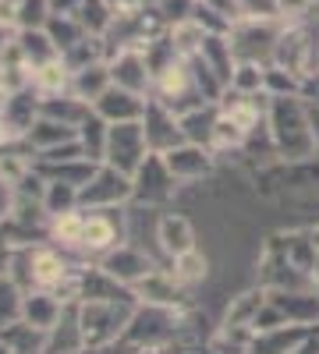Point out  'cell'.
Returning a JSON list of instances; mask_svg holds the SVG:
<instances>
[{"mask_svg":"<svg viewBox=\"0 0 319 354\" xmlns=\"http://www.w3.org/2000/svg\"><path fill=\"white\" fill-rule=\"evenodd\" d=\"M266 124H270V135H273V145H277V156L284 163H298V160H316L319 156L309 103L302 96H270Z\"/></svg>","mask_w":319,"mask_h":354,"instance_id":"6da1fadb","label":"cell"},{"mask_svg":"<svg viewBox=\"0 0 319 354\" xmlns=\"http://www.w3.org/2000/svg\"><path fill=\"white\" fill-rule=\"evenodd\" d=\"M138 308V298H113V301H78V326L85 351H103L121 340L128 322Z\"/></svg>","mask_w":319,"mask_h":354,"instance_id":"7a4b0ae2","label":"cell"},{"mask_svg":"<svg viewBox=\"0 0 319 354\" xmlns=\"http://www.w3.org/2000/svg\"><path fill=\"white\" fill-rule=\"evenodd\" d=\"M178 322H181V308H163V305L138 301L121 344H128L131 351H138V347H170L174 337H178Z\"/></svg>","mask_w":319,"mask_h":354,"instance_id":"3957f363","label":"cell"},{"mask_svg":"<svg viewBox=\"0 0 319 354\" xmlns=\"http://www.w3.org/2000/svg\"><path fill=\"white\" fill-rule=\"evenodd\" d=\"M284 21V18H280ZM280 21H270V18H238L230 25V50H235L238 61H252V64H270L273 57V46H277V36H280Z\"/></svg>","mask_w":319,"mask_h":354,"instance_id":"277c9868","label":"cell"},{"mask_svg":"<svg viewBox=\"0 0 319 354\" xmlns=\"http://www.w3.org/2000/svg\"><path fill=\"white\" fill-rule=\"evenodd\" d=\"M149 142H146V128L142 121H125V124H110V138H107V160L113 170H121L128 177H135V170L146 163L149 156Z\"/></svg>","mask_w":319,"mask_h":354,"instance_id":"5b68a950","label":"cell"},{"mask_svg":"<svg viewBox=\"0 0 319 354\" xmlns=\"http://www.w3.org/2000/svg\"><path fill=\"white\" fill-rule=\"evenodd\" d=\"M131 192H135L131 177L121 174V170H113L110 163H103L100 174L82 188V209H113V205L128 202Z\"/></svg>","mask_w":319,"mask_h":354,"instance_id":"8992f818","label":"cell"},{"mask_svg":"<svg viewBox=\"0 0 319 354\" xmlns=\"http://www.w3.org/2000/svg\"><path fill=\"white\" fill-rule=\"evenodd\" d=\"M142 128H146V142L153 153H167L174 145L185 142V131H181V117L174 113L163 100L149 96L146 103V113H142Z\"/></svg>","mask_w":319,"mask_h":354,"instance_id":"52a82bcc","label":"cell"},{"mask_svg":"<svg viewBox=\"0 0 319 354\" xmlns=\"http://www.w3.org/2000/svg\"><path fill=\"white\" fill-rule=\"evenodd\" d=\"M312 43H309V32L302 25H284L280 28V36H277V46H273V57H270V64L273 68H284V71H291L298 78L309 75L312 68Z\"/></svg>","mask_w":319,"mask_h":354,"instance_id":"ba28073f","label":"cell"},{"mask_svg":"<svg viewBox=\"0 0 319 354\" xmlns=\"http://www.w3.org/2000/svg\"><path fill=\"white\" fill-rule=\"evenodd\" d=\"M131 185H135L131 198L146 202V205H160V202H167V198L174 195V185H178V181H174V174L167 170L163 156H160V153H149L146 163L135 170Z\"/></svg>","mask_w":319,"mask_h":354,"instance_id":"9c48e42d","label":"cell"},{"mask_svg":"<svg viewBox=\"0 0 319 354\" xmlns=\"http://www.w3.org/2000/svg\"><path fill=\"white\" fill-rule=\"evenodd\" d=\"M167 170L174 174V181H202L210 170H213V149L210 145H195V142H181L174 149L160 153Z\"/></svg>","mask_w":319,"mask_h":354,"instance_id":"30bf717a","label":"cell"},{"mask_svg":"<svg viewBox=\"0 0 319 354\" xmlns=\"http://www.w3.org/2000/svg\"><path fill=\"white\" fill-rule=\"evenodd\" d=\"M100 270H107L113 280L125 283V287H135L142 277H149L156 266H153V259L146 252H138L135 245H118V248H110V252L100 255Z\"/></svg>","mask_w":319,"mask_h":354,"instance_id":"8fae6325","label":"cell"},{"mask_svg":"<svg viewBox=\"0 0 319 354\" xmlns=\"http://www.w3.org/2000/svg\"><path fill=\"white\" fill-rule=\"evenodd\" d=\"M118 209V205H113ZM113 209H82L85 213V227H82V252L89 255H103L110 248L121 245V220L113 216Z\"/></svg>","mask_w":319,"mask_h":354,"instance_id":"7c38bea8","label":"cell"},{"mask_svg":"<svg viewBox=\"0 0 319 354\" xmlns=\"http://www.w3.org/2000/svg\"><path fill=\"white\" fill-rule=\"evenodd\" d=\"M110 78H113V85L131 88L138 96L153 93V75H149V64H146V53L142 50H118L113 53L110 57Z\"/></svg>","mask_w":319,"mask_h":354,"instance_id":"4fadbf2b","label":"cell"},{"mask_svg":"<svg viewBox=\"0 0 319 354\" xmlns=\"http://www.w3.org/2000/svg\"><path fill=\"white\" fill-rule=\"evenodd\" d=\"M146 103H149V96H138V93H131V88L110 85L107 93L93 103V110L110 124H125V121H142Z\"/></svg>","mask_w":319,"mask_h":354,"instance_id":"5bb4252c","label":"cell"},{"mask_svg":"<svg viewBox=\"0 0 319 354\" xmlns=\"http://www.w3.org/2000/svg\"><path fill=\"white\" fill-rule=\"evenodd\" d=\"M0 117H4L11 138H25L28 131H33V124L43 117V96L33 85H25V88H18V93H11V100H8V106H4Z\"/></svg>","mask_w":319,"mask_h":354,"instance_id":"9a60e30c","label":"cell"},{"mask_svg":"<svg viewBox=\"0 0 319 354\" xmlns=\"http://www.w3.org/2000/svg\"><path fill=\"white\" fill-rule=\"evenodd\" d=\"M131 290H135V298L146 301V305H163V308H181L185 305V283L174 273H163V270H153L149 277H142Z\"/></svg>","mask_w":319,"mask_h":354,"instance_id":"2e32d148","label":"cell"},{"mask_svg":"<svg viewBox=\"0 0 319 354\" xmlns=\"http://www.w3.org/2000/svg\"><path fill=\"white\" fill-rule=\"evenodd\" d=\"M64 305H68V301H61L53 290H46V287H36V290H28V294H25V301H21V319L50 333V330L57 326V322H61V315H64Z\"/></svg>","mask_w":319,"mask_h":354,"instance_id":"e0dca14e","label":"cell"},{"mask_svg":"<svg viewBox=\"0 0 319 354\" xmlns=\"http://www.w3.org/2000/svg\"><path fill=\"white\" fill-rule=\"evenodd\" d=\"M33 167L46 177V181H68V185H75V188H85V185H89L93 177L100 174L103 163H96V160H89V156H78V160H57V163H50V160H33Z\"/></svg>","mask_w":319,"mask_h":354,"instance_id":"ac0fdd59","label":"cell"},{"mask_svg":"<svg viewBox=\"0 0 319 354\" xmlns=\"http://www.w3.org/2000/svg\"><path fill=\"white\" fill-rule=\"evenodd\" d=\"M156 241H160V248H163L170 259L192 252V248H195V230H192L188 216H181V213L160 216V223H156Z\"/></svg>","mask_w":319,"mask_h":354,"instance_id":"d6986e66","label":"cell"},{"mask_svg":"<svg viewBox=\"0 0 319 354\" xmlns=\"http://www.w3.org/2000/svg\"><path fill=\"white\" fill-rule=\"evenodd\" d=\"M82 351L85 344H82V326H78V301H68L61 322L50 330L46 354H82Z\"/></svg>","mask_w":319,"mask_h":354,"instance_id":"ffe728a7","label":"cell"},{"mask_svg":"<svg viewBox=\"0 0 319 354\" xmlns=\"http://www.w3.org/2000/svg\"><path fill=\"white\" fill-rule=\"evenodd\" d=\"M0 340L8 344L11 354H46L50 333L33 326V322H25V319H15L8 326H0Z\"/></svg>","mask_w":319,"mask_h":354,"instance_id":"44dd1931","label":"cell"},{"mask_svg":"<svg viewBox=\"0 0 319 354\" xmlns=\"http://www.w3.org/2000/svg\"><path fill=\"white\" fill-rule=\"evenodd\" d=\"M217 121H220V103H206V106H195V110L181 113V131H185V142L210 145V149H213V131H217Z\"/></svg>","mask_w":319,"mask_h":354,"instance_id":"7402d4cb","label":"cell"},{"mask_svg":"<svg viewBox=\"0 0 319 354\" xmlns=\"http://www.w3.org/2000/svg\"><path fill=\"white\" fill-rule=\"evenodd\" d=\"M263 305H266V287L259 283L255 290H245V294H238V298L230 301L224 326H227V330H252V326H255V315L263 312ZM252 333H255V330H252Z\"/></svg>","mask_w":319,"mask_h":354,"instance_id":"603a6c76","label":"cell"},{"mask_svg":"<svg viewBox=\"0 0 319 354\" xmlns=\"http://www.w3.org/2000/svg\"><path fill=\"white\" fill-rule=\"evenodd\" d=\"M113 85L110 78V61H100V64H89V68H82L71 75V93L85 103H96L107 88Z\"/></svg>","mask_w":319,"mask_h":354,"instance_id":"cb8c5ba5","label":"cell"},{"mask_svg":"<svg viewBox=\"0 0 319 354\" xmlns=\"http://www.w3.org/2000/svg\"><path fill=\"white\" fill-rule=\"evenodd\" d=\"M71 138H78V128L61 124V121H53V117H39V121L33 124V131H28L21 142L33 145V153H46V149H53V145H64Z\"/></svg>","mask_w":319,"mask_h":354,"instance_id":"d4e9b609","label":"cell"},{"mask_svg":"<svg viewBox=\"0 0 319 354\" xmlns=\"http://www.w3.org/2000/svg\"><path fill=\"white\" fill-rule=\"evenodd\" d=\"M89 113H93V103L78 100L75 93H61V96H46L43 100V117H53V121L71 124V128H78Z\"/></svg>","mask_w":319,"mask_h":354,"instance_id":"484cf974","label":"cell"},{"mask_svg":"<svg viewBox=\"0 0 319 354\" xmlns=\"http://www.w3.org/2000/svg\"><path fill=\"white\" fill-rule=\"evenodd\" d=\"M33 88H36L43 100H46V96L71 93V71H68V64L57 57V61H50V64L33 68Z\"/></svg>","mask_w":319,"mask_h":354,"instance_id":"4316f807","label":"cell"},{"mask_svg":"<svg viewBox=\"0 0 319 354\" xmlns=\"http://www.w3.org/2000/svg\"><path fill=\"white\" fill-rule=\"evenodd\" d=\"M18 43H21V53L28 68H39V64H50L61 57V50L53 46V39L46 36V28H18Z\"/></svg>","mask_w":319,"mask_h":354,"instance_id":"83f0119b","label":"cell"},{"mask_svg":"<svg viewBox=\"0 0 319 354\" xmlns=\"http://www.w3.org/2000/svg\"><path fill=\"white\" fill-rule=\"evenodd\" d=\"M107 138H110V121H103V117L93 110V113L78 124V142H82L85 156L96 160V163H103V160H107Z\"/></svg>","mask_w":319,"mask_h":354,"instance_id":"f1b7e54d","label":"cell"},{"mask_svg":"<svg viewBox=\"0 0 319 354\" xmlns=\"http://www.w3.org/2000/svg\"><path fill=\"white\" fill-rule=\"evenodd\" d=\"M43 205H46L50 220L61 216V213H71V209H82V188H75L68 181H46Z\"/></svg>","mask_w":319,"mask_h":354,"instance_id":"f546056e","label":"cell"},{"mask_svg":"<svg viewBox=\"0 0 319 354\" xmlns=\"http://www.w3.org/2000/svg\"><path fill=\"white\" fill-rule=\"evenodd\" d=\"M75 18L82 21V28L89 36H107V28L113 25V18H118V15L110 11L107 0H82V8L75 11Z\"/></svg>","mask_w":319,"mask_h":354,"instance_id":"4dcf8cb0","label":"cell"},{"mask_svg":"<svg viewBox=\"0 0 319 354\" xmlns=\"http://www.w3.org/2000/svg\"><path fill=\"white\" fill-rule=\"evenodd\" d=\"M46 36L53 39V46L57 50H71L82 36H89V32H85V28H82V21L75 18V15H50V21H46Z\"/></svg>","mask_w":319,"mask_h":354,"instance_id":"1f68e13d","label":"cell"},{"mask_svg":"<svg viewBox=\"0 0 319 354\" xmlns=\"http://www.w3.org/2000/svg\"><path fill=\"white\" fill-rule=\"evenodd\" d=\"M235 93H245V96H259L266 93V64H252V61H238L235 75H230V85Z\"/></svg>","mask_w":319,"mask_h":354,"instance_id":"d6a6232c","label":"cell"},{"mask_svg":"<svg viewBox=\"0 0 319 354\" xmlns=\"http://www.w3.org/2000/svg\"><path fill=\"white\" fill-rule=\"evenodd\" d=\"M206 28H202L195 18H185V21H178V25H170V39H174V46H178V53L181 57H195L199 50H202V43H206Z\"/></svg>","mask_w":319,"mask_h":354,"instance_id":"836d02e7","label":"cell"},{"mask_svg":"<svg viewBox=\"0 0 319 354\" xmlns=\"http://www.w3.org/2000/svg\"><path fill=\"white\" fill-rule=\"evenodd\" d=\"M82 227H85V213L82 209H71V213H61L50 220V238L61 241V245H71L78 248L82 245Z\"/></svg>","mask_w":319,"mask_h":354,"instance_id":"e575fe53","label":"cell"},{"mask_svg":"<svg viewBox=\"0 0 319 354\" xmlns=\"http://www.w3.org/2000/svg\"><path fill=\"white\" fill-rule=\"evenodd\" d=\"M50 15V0H15V28H46Z\"/></svg>","mask_w":319,"mask_h":354,"instance_id":"d590c367","label":"cell"},{"mask_svg":"<svg viewBox=\"0 0 319 354\" xmlns=\"http://www.w3.org/2000/svg\"><path fill=\"white\" fill-rule=\"evenodd\" d=\"M174 262V277H178L185 287H192V283H199V280H206V270H210V262H206V255H199L195 248L192 252H185V255H178V259H170Z\"/></svg>","mask_w":319,"mask_h":354,"instance_id":"8d00e7d4","label":"cell"},{"mask_svg":"<svg viewBox=\"0 0 319 354\" xmlns=\"http://www.w3.org/2000/svg\"><path fill=\"white\" fill-rule=\"evenodd\" d=\"M21 301H25V290L11 277H0V326L21 319Z\"/></svg>","mask_w":319,"mask_h":354,"instance_id":"74e56055","label":"cell"},{"mask_svg":"<svg viewBox=\"0 0 319 354\" xmlns=\"http://www.w3.org/2000/svg\"><path fill=\"white\" fill-rule=\"evenodd\" d=\"M266 93L270 96H302V78L284 68L266 64Z\"/></svg>","mask_w":319,"mask_h":354,"instance_id":"f35d334b","label":"cell"},{"mask_svg":"<svg viewBox=\"0 0 319 354\" xmlns=\"http://www.w3.org/2000/svg\"><path fill=\"white\" fill-rule=\"evenodd\" d=\"M33 170V163L25 160V153H4L0 156V177L11 185V188H18L21 185V177Z\"/></svg>","mask_w":319,"mask_h":354,"instance_id":"ab89813d","label":"cell"},{"mask_svg":"<svg viewBox=\"0 0 319 354\" xmlns=\"http://www.w3.org/2000/svg\"><path fill=\"white\" fill-rule=\"evenodd\" d=\"M195 4H199V0H156V8L163 11L167 25H178V21L192 18L195 15Z\"/></svg>","mask_w":319,"mask_h":354,"instance_id":"60d3db41","label":"cell"},{"mask_svg":"<svg viewBox=\"0 0 319 354\" xmlns=\"http://www.w3.org/2000/svg\"><path fill=\"white\" fill-rule=\"evenodd\" d=\"M241 11H245V18H270V21L284 18L277 0H241Z\"/></svg>","mask_w":319,"mask_h":354,"instance_id":"b9f144b4","label":"cell"},{"mask_svg":"<svg viewBox=\"0 0 319 354\" xmlns=\"http://www.w3.org/2000/svg\"><path fill=\"white\" fill-rule=\"evenodd\" d=\"M202 4H210L220 18H227L230 25H235L238 18H245V11H241V0H202Z\"/></svg>","mask_w":319,"mask_h":354,"instance_id":"7bdbcfd3","label":"cell"},{"mask_svg":"<svg viewBox=\"0 0 319 354\" xmlns=\"http://www.w3.org/2000/svg\"><path fill=\"white\" fill-rule=\"evenodd\" d=\"M302 100L312 103V106H319V71H309L302 78Z\"/></svg>","mask_w":319,"mask_h":354,"instance_id":"ee69618b","label":"cell"},{"mask_svg":"<svg viewBox=\"0 0 319 354\" xmlns=\"http://www.w3.org/2000/svg\"><path fill=\"white\" fill-rule=\"evenodd\" d=\"M277 4H280L284 18H298V15H305L312 8V0H277Z\"/></svg>","mask_w":319,"mask_h":354,"instance_id":"f6af8a7d","label":"cell"},{"mask_svg":"<svg viewBox=\"0 0 319 354\" xmlns=\"http://www.w3.org/2000/svg\"><path fill=\"white\" fill-rule=\"evenodd\" d=\"M11 255H15V248H11V241L4 238V230H0V277H8V270H11Z\"/></svg>","mask_w":319,"mask_h":354,"instance_id":"bcb514c9","label":"cell"},{"mask_svg":"<svg viewBox=\"0 0 319 354\" xmlns=\"http://www.w3.org/2000/svg\"><path fill=\"white\" fill-rule=\"evenodd\" d=\"M11 202H15V188L0 177V216H8L11 213Z\"/></svg>","mask_w":319,"mask_h":354,"instance_id":"7dc6e473","label":"cell"},{"mask_svg":"<svg viewBox=\"0 0 319 354\" xmlns=\"http://www.w3.org/2000/svg\"><path fill=\"white\" fill-rule=\"evenodd\" d=\"M107 4H110L113 15H128V11H138L142 4H146V0H107Z\"/></svg>","mask_w":319,"mask_h":354,"instance_id":"c3c4849f","label":"cell"},{"mask_svg":"<svg viewBox=\"0 0 319 354\" xmlns=\"http://www.w3.org/2000/svg\"><path fill=\"white\" fill-rule=\"evenodd\" d=\"M291 354H319V330H312V333H309Z\"/></svg>","mask_w":319,"mask_h":354,"instance_id":"681fc988","label":"cell"},{"mask_svg":"<svg viewBox=\"0 0 319 354\" xmlns=\"http://www.w3.org/2000/svg\"><path fill=\"white\" fill-rule=\"evenodd\" d=\"M50 8H53V15H75L82 8V0H50Z\"/></svg>","mask_w":319,"mask_h":354,"instance_id":"f907efd6","label":"cell"},{"mask_svg":"<svg viewBox=\"0 0 319 354\" xmlns=\"http://www.w3.org/2000/svg\"><path fill=\"white\" fill-rule=\"evenodd\" d=\"M170 354H213V351L199 344H170Z\"/></svg>","mask_w":319,"mask_h":354,"instance_id":"816d5d0a","label":"cell"},{"mask_svg":"<svg viewBox=\"0 0 319 354\" xmlns=\"http://www.w3.org/2000/svg\"><path fill=\"white\" fill-rule=\"evenodd\" d=\"M8 100H11V88L0 82V113H4V106H8Z\"/></svg>","mask_w":319,"mask_h":354,"instance_id":"f5cc1de1","label":"cell"},{"mask_svg":"<svg viewBox=\"0 0 319 354\" xmlns=\"http://www.w3.org/2000/svg\"><path fill=\"white\" fill-rule=\"evenodd\" d=\"M4 142H15V138H11V131H8V124H4V117H0V145H4Z\"/></svg>","mask_w":319,"mask_h":354,"instance_id":"db71d44e","label":"cell"},{"mask_svg":"<svg viewBox=\"0 0 319 354\" xmlns=\"http://www.w3.org/2000/svg\"><path fill=\"white\" fill-rule=\"evenodd\" d=\"M309 71H319V53H312V68Z\"/></svg>","mask_w":319,"mask_h":354,"instance_id":"11a10c76","label":"cell"},{"mask_svg":"<svg viewBox=\"0 0 319 354\" xmlns=\"http://www.w3.org/2000/svg\"><path fill=\"white\" fill-rule=\"evenodd\" d=\"M312 241H316V248H319V227H312Z\"/></svg>","mask_w":319,"mask_h":354,"instance_id":"9f6ffc18","label":"cell"},{"mask_svg":"<svg viewBox=\"0 0 319 354\" xmlns=\"http://www.w3.org/2000/svg\"><path fill=\"white\" fill-rule=\"evenodd\" d=\"M0 354H11V351H8V344H4V340H0Z\"/></svg>","mask_w":319,"mask_h":354,"instance_id":"6f0895ef","label":"cell"},{"mask_svg":"<svg viewBox=\"0 0 319 354\" xmlns=\"http://www.w3.org/2000/svg\"><path fill=\"white\" fill-rule=\"evenodd\" d=\"M316 283H319V262H316Z\"/></svg>","mask_w":319,"mask_h":354,"instance_id":"680465c9","label":"cell"}]
</instances>
